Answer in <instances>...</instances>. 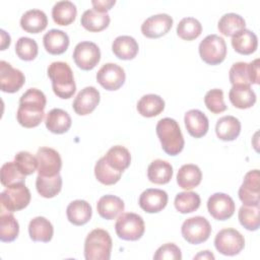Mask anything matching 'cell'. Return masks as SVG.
Returning a JSON list of instances; mask_svg holds the SVG:
<instances>
[{"label":"cell","mask_w":260,"mask_h":260,"mask_svg":"<svg viewBox=\"0 0 260 260\" xmlns=\"http://www.w3.org/2000/svg\"><path fill=\"white\" fill-rule=\"evenodd\" d=\"M47 99L38 88H28L19 99L16 113L18 123L24 128H34L41 124L45 116Z\"/></svg>","instance_id":"obj_1"},{"label":"cell","mask_w":260,"mask_h":260,"mask_svg":"<svg viewBox=\"0 0 260 260\" xmlns=\"http://www.w3.org/2000/svg\"><path fill=\"white\" fill-rule=\"evenodd\" d=\"M48 76L52 81L54 93L60 99H70L76 90L74 76L70 66L62 61H56L49 65Z\"/></svg>","instance_id":"obj_2"},{"label":"cell","mask_w":260,"mask_h":260,"mask_svg":"<svg viewBox=\"0 0 260 260\" xmlns=\"http://www.w3.org/2000/svg\"><path fill=\"white\" fill-rule=\"evenodd\" d=\"M155 131L160 141L161 147L167 154L175 156L183 150L185 140L180 126L175 119H160L156 124Z\"/></svg>","instance_id":"obj_3"},{"label":"cell","mask_w":260,"mask_h":260,"mask_svg":"<svg viewBox=\"0 0 260 260\" xmlns=\"http://www.w3.org/2000/svg\"><path fill=\"white\" fill-rule=\"evenodd\" d=\"M112 238L103 229L92 230L84 241V258L86 260H109L112 251Z\"/></svg>","instance_id":"obj_4"},{"label":"cell","mask_w":260,"mask_h":260,"mask_svg":"<svg viewBox=\"0 0 260 260\" xmlns=\"http://www.w3.org/2000/svg\"><path fill=\"white\" fill-rule=\"evenodd\" d=\"M115 230L120 239L125 241H137L143 236L145 224L140 215L133 212H126L119 215L115 223Z\"/></svg>","instance_id":"obj_5"},{"label":"cell","mask_w":260,"mask_h":260,"mask_svg":"<svg viewBox=\"0 0 260 260\" xmlns=\"http://www.w3.org/2000/svg\"><path fill=\"white\" fill-rule=\"evenodd\" d=\"M199 55L201 59L209 65L220 64L226 56V44L217 35L205 37L199 44Z\"/></svg>","instance_id":"obj_6"},{"label":"cell","mask_w":260,"mask_h":260,"mask_svg":"<svg viewBox=\"0 0 260 260\" xmlns=\"http://www.w3.org/2000/svg\"><path fill=\"white\" fill-rule=\"evenodd\" d=\"M30 197V192L25 183L13 185L1 192V208L10 212L21 210L29 204Z\"/></svg>","instance_id":"obj_7"},{"label":"cell","mask_w":260,"mask_h":260,"mask_svg":"<svg viewBox=\"0 0 260 260\" xmlns=\"http://www.w3.org/2000/svg\"><path fill=\"white\" fill-rule=\"evenodd\" d=\"M183 238L192 245H198L208 240L211 234L209 221L200 215L187 218L181 228Z\"/></svg>","instance_id":"obj_8"},{"label":"cell","mask_w":260,"mask_h":260,"mask_svg":"<svg viewBox=\"0 0 260 260\" xmlns=\"http://www.w3.org/2000/svg\"><path fill=\"white\" fill-rule=\"evenodd\" d=\"M215 249L222 255H238L245 247L244 236L235 229L220 230L214 239Z\"/></svg>","instance_id":"obj_9"},{"label":"cell","mask_w":260,"mask_h":260,"mask_svg":"<svg viewBox=\"0 0 260 260\" xmlns=\"http://www.w3.org/2000/svg\"><path fill=\"white\" fill-rule=\"evenodd\" d=\"M72 57L80 69L91 70L101 60V51L96 44L84 41L75 46Z\"/></svg>","instance_id":"obj_10"},{"label":"cell","mask_w":260,"mask_h":260,"mask_svg":"<svg viewBox=\"0 0 260 260\" xmlns=\"http://www.w3.org/2000/svg\"><path fill=\"white\" fill-rule=\"evenodd\" d=\"M38 173L41 176L53 177L60 173L62 159L59 152L51 147H40L37 151Z\"/></svg>","instance_id":"obj_11"},{"label":"cell","mask_w":260,"mask_h":260,"mask_svg":"<svg viewBox=\"0 0 260 260\" xmlns=\"http://www.w3.org/2000/svg\"><path fill=\"white\" fill-rule=\"evenodd\" d=\"M124 69L115 63L104 64L96 73V81L107 90H117L125 82Z\"/></svg>","instance_id":"obj_12"},{"label":"cell","mask_w":260,"mask_h":260,"mask_svg":"<svg viewBox=\"0 0 260 260\" xmlns=\"http://www.w3.org/2000/svg\"><path fill=\"white\" fill-rule=\"evenodd\" d=\"M238 194L243 205H259L260 174L258 170L250 171L245 175Z\"/></svg>","instance_id":"obj_13"},{"label":"cell","mask_w":260,"mask_h":260,"mask_svg":"<svg viewBox=\"0 0 260 260\" xmlns=\"http://www.w3.org/2000/svg\"><path fill=\"white\" fill-rule=\"evenodd\" d=\"M207 209L213 218L217 220H225L233 216L236 204L230 195L217 192L208 198Z\"/></svg>","instance_id":"obj_14"},{"label":"cell","mask_w":260,"mask_h":260,"mask_svg":"<svg viewBox=\"0 0 260 260\" xmlns=\"http://www.w3.org/2000/svg\"><path fill=\"white\" fill-rule=\"evenodd\" d=\"M173 18L167 13L151 15L141 24V32L149 39H157L165 36L172 28Z\"/></svg>","instance_id":"obj_15"},{"label":"cell","mask_w":260,"mask_h":260,"mask_svg":"<svg viewBox=\"0 0 260 260\" xmlns=\"http://www.w3.org/2000/svg\"><path fill=\"white\" fill-rule=\"evenodd\" d=\"M24 74L16 68H13L8 62L0 61V86L1 90L8 93L18 91L24 84Z\"/></svg>","instance_id":"obj_16"},{"label":"cell","mask_w":260,"mask_h":260,"mask_svg":"<svg viewBox=\"0 0 260 260\" xmlns=\"http://www.w3.org/2000/svg\"><path fill=\"white\" fill-rule=\"evenodd\" d=\"M100 100V91L94 86H86L77 93L73 101L72 108L77 115L85 116L90 114L98 107Z\"/></svg>","instance_id":"obj_17"},{"label":"cell","mask_w":260,"mask_h":260,"mask_svg":"<svg viewBox=\"0 0 260 260\" xmlns=\"http://www.w3.org/2000/svg\"><path fill=\"white\" fill-rule=\"evenodd\" d=\"M168 194L160 189L149 188L144 190L139 196V206L147 213L161 211L168 204Z\"/></svg>","instance_id":"obj_18"},{"label":"cell","mask_w":260,"mask_h":260,"mask_svg":"<svg viewBox=\"0 0 260 260\" xmlns=\"http://www.w3.org/2000/svg\"><path fill=\"white\" fill-rule=\"evenodd\" d=\"M185 127L188 133L194 138L203 137L209 128V122L206 115L200 110H189L184 116Z\"/></svg>","instance_id":"obj_19"},{"label":"cell","mask_w":260,"mask_h":260,"mask_svg":"<svg viewBox=\"0 0 260 260\" xmlns=\"http://www.w3.org/2000/svg\"><path fill=\"white\" fill-rule=\"evenodd\" d=\"M68 35L57 28L50 29L43 37V44L46 51L51 55H61L69 47Z\"/></svg>","instance_id":"obj_20"},{"label":"cell","mask_w":260,"mask_h":260,"mask_svg":"<svg viewBox=\"0 0 260 260\" xmlns=\"http://www.w3.org/2000/svg\"><path fill=\"white\" fill-rule=\"evenodd\" d=\"M125 208L123 200L115 195H104L96 203V210L101 217L105 219H115L118 217Z\"/></svg>","instance_id":"obj_21"},{"label":"cell","mask_w":260,"mask_h":260,"mask_svg":"<svg viewBox=\"0 0 260 260\" xmlns=\"http://www.w3.org/2000/svg\"><path fill=\"white\" fill-rule=\"evenodd\" d=\"M68 220L74 225H83L87 223L92 215L90 204L81 199L70 202L66 208Z\"/></svg>","instance_id":"obj_22"},{"label":"cell","mask_w":260,"mask_h":260,"mask_svg":"<svg viewBox=\"0 0 260 260\" xmlns=\"http://www.w3.org/2000/svg\"><path fill=\"white\" fill-rule=\"evenodd\" d=\"M45 124L47 129L54 134H63L67 132L72 124L69 114L62 109H52L46 117Z\"/></svg>","instance_id":"obj_23"},{"label":"cell","mask_w":260,"mask_h":260,"mask_svg":"<svg viewBox=\"0 0 260 260\" xmlns=\"http://www.w3.org/2000/svg\"><path fill=\"white\" fill-rule=\"evenodd\" d=\"M28 235L34 242L48 243L53 238L54 228L46 217L37 216L28 223Z\"/></svg>","instance_id":"obj_24"},{"label":"cell","mask_w":260,"mask_h":260,"mask_svg":"<svg viewBox=\"0 0 260 260\" xmlns=\"http://www.w3.org/2000/svg\"><path fill=\"white\" fill-rule=\"evenodd\" d=\"M48 24L46 13L40 9H30L25 11L20 18L21 28L29 34H39L43 31Z\"/></svg>","instance_id":"obj_25"},{"label":"cell","mask_w":260,"mask_h":260,"mask_svg":"<svg viewBox=\"0 0 260 260\" xmlns=\"http://www.w3.org/2000/svg\"><path fill=\"white\" fill-rule=\"evenodd\" d=\"M138 43L130 36H119L112 44L114 55L121 60H132L138 54Z\"/></svg>","instance_id":"obj_26"},{"label":"cell","mask_w":260,"mask_h":260,"mask_svg":"<svg viewBox=\"0 0 260 260\" xmlns=\"http://www.w3.org/2000/svg\"><path fill=\"white\" fill-rule=\"evenodd\" d=\"M215 133L222 141H233L241 133V122L234 116H223L216 122Z\"/></svg>","instance_id":"obj_27"},{"label":"cell","mask_w":260,"mask_h":260,"mask_svg":"<svg viewBox=\"0 0 260 260\" xmlns=\"http://www.w3.org/2000/svg\"><path fill=\"white\" fill-rule=\"evenodd\" d=\"M232 105L238 109H249L256 103V94L250 85H233L229 92Z\"/></svg>","instance_id":"obj_28"},{"label":"cell","mask_w":260,"mask_h":260,"mask_svg":"<svg viewBox=\"0 0 260 260\" xmlns=\"http://www.w3.org/2000/svg\"><path fill=\"white\" fill-rule=\"evenodd\" d=\"M202 180V173L198 166L193 164L183 165L177 174V183L179 187L185 190H191L197 187Z\"/></svg>","instance_id":"obj_29"},{"label":"cell","mask_w":260,"mask_h":260,"mask_svg":"<svg viewBox=\"0 0 260 260\" xmlns=\"http://www.w3.org/2000/svg\"><path fill=\"white\" fill-rule=\"evenodd\" d=\"M232 46L237 53L242 55H250L256 51L258 39L253 31L244 28L232 37Z\"/></svg>","instance_id":"obj_30"},{"label":"cell","mask_w":260,"mask_h":260,"mask_svg":"<svg viewBox=\"0 0 260 260\" xmlns=\"http://www.w3.org/2000/svg\"><path fill=\"white\" fill-rule=\"evenodd\" d=\"M173 177V167L162 159H154L147 168V178L151 183L164 185L171 181Z\"/></svg>","instance_id":"obj_31"},{"label":"cell","mask_w":260,"mask_h":260,"mask_svg":"<svg viewBox=\"0 0 260 260\" xmlns=\"http://www.w3.org/2000/svg\"><path fill=\"white\" fill-rule=\"evenodd\" d=\"M80 23L86 30L98 32L109 26L110 16L108 13H102L94 9H87L81 15Z\"/></svg>","instance_id":"obj_32"},{"label":"cell","mask_w":260,"mask_h":260,"mask_svg":"<svg viewBox=\"0 0 260 260\" xmlns=\"http://www.w3.org/2000/svg\"><path fill=\"white\" fill-rule=\"evenodd\" d=\"M165 109V101L157 94H144L137 103L138 113L146 118H152L159 115Z\"/></svg>","instance_id":"obj_33"},{"label":"cell","mask_w":260,"mask_h":260,"mask_svg":"<svg viewBox=\"0 0 260 260\" xmlns=\"http://www.w3.org/2000/svg\"><path fill=\"white\" fill-rule=\"evenodd\" d=\"M77 8L71 1H58L52 8V17L55 23L59 25H68L75 20Z\"/></svg>","instance_id":"obj_34"},{"label":"cell","mask_w":260,"mask_h":260,"mask_svg":"<svg viewBox=\"0 0 260 260\" xmlns=\"http://www.w3.org/2000/svg\"><path fill=\"white\" fill-rule=\"evenodd\" d=\"M104 157L111 168L122 173L130 166L131 162L130 151L122 145H115L111 147Z\"/></svg>","instance_id":"obj_35"},{"label":"cell","mask_w":260,"mask_h":260,"mask_svg":"<svg viewBox=\"0 0 260 260\" xmlns=\"http://www.w3.org/2000/svg\"><path fill=\"white\" fill-rule=\"evenodd\" d=\"M36 188L38 193L44 198H53L62 189V178L58 174L53 177L38 175L36 179Z\"/></svg>","instance_id":"obj_36"},{"label":"cell","mask_w":260,"mask_h":260,"mask_svg":"<svg viewBox=\"0 0 260 260\" xmlns=\"http://www.w3.org/2000/svg\"><path fill=\"white\" fill-rule=\"evenodd\" d=\"M246 26L245 19L237 13L223 14L217 23V28L225 37H233L239 31L243 30Z\"/></svg>","instance_id":"obj_37"},{"label":"cell","mask_w":260,"mask_h":260,"mask_svg":"<svg viewBox=\"0 0 260 260\" xmlns=\"http://www.w3.org/2000/svg\"><path fill=\"white\" fill-rule=\"evenodd\" d=\"M19 234V224L14 215L1 209L0 215V240L5 243L13 242Z\"/></svg>","instance_id":"obj_38"},{"label":"cell","mask_w":260,"mask_h":260,"mask_svg":"<svg viewBox=\"0 0 260 260\" xmlns=\"http://www.w3.org/2000/svg\"><path fill=\"white\" fill-rule=\"evenodd\" d=\"M94 176L100 183L110 186L116 184L121 179L122 172L116 171L111 168L103 156L95 162Z\"/></svg>","instance_id":"obj_39"},{"label":"cell","mask_w":260,"mask_h":260,"mask_svg":"<svg viewBox=\"0 0 260 260\" xmlns=\"http://www.w3.org/2000/svg\"><path fill=\"white\" fill-rule=\"evenodd\" d=\"M200 203V196L192 191L178 193L174 201L175 207L180 213H191L199 208Z\"/></svg>","instance_id":"obj_40"},{"label":"cell","mask_w":260,"mask_h":260,"mask_svg":"<svg viewBox=\"0 0 260 260\" xmlns=\"http://www.w3.org/2000/svg\"><path fill=\"white\" fill-rule=\"evenodd\" d=\"M202 32L200 21L194 17H184L177 25V35L185 41L197 39Z\"/></svg>","instance_id":"obj_41"},{"label":"cell","mask_w":260,"mask_h":260,"mask_svg":"<svg viewBox=\"0 0 260 260\" xmlns=\"http://www.w3.org/2000/svg\"><path fill=\"white\" fill-rule=\"evenodd\" d=\"M259 205H242L238 217L240 223L248 231H257L260 225Z\"/></svg>","instance_id":"obj_42"},{"label":"cell","mask_w":260,"mask_h":260,"mask_svg":"<svg viewBox=\"0 0 260 260\" xmlns=\"http://www.w3.org/2000/svg\"><path fill=\"white\" fill-rule=\"evenodd\" d=\"M1 183L6 188L16 184L25 183V176L17 169L14 161H8L1 167Z\"/></svg>","instance_id":"obj_43"},{"label":"cell","mask_w":260,"mask_h":260,"mask_svg":"<svg viewBox=\"0 0 260 260\" xmlns=\"http://www.w3.org/2000/svg\"><path fill=\"white\" fill-rule=\"evenodd\" d=\"M15 53L19 59L24 61H31L38 56V44L34 39L21 37L15 44Z\"/></svg>","instance_id":"obj_44"},{"label":"cell","mask_w":260,"mask_h":260,"mask_svg":"<svg viewBox=\"0 0 260 260\" xmlns=\"http://www.w3.org/2000/svg\"><path fill=\"white\" fill-rule=\"evenodd\" d=\"M14 162L19 172L24 176L34 174L35 171L38 169L37 156L32 155L28 151L22 150L16 153L14 156Z\"/></svg>","instance_id":"obj_45"},{"label":"cell","mask_w":260,"mask_h":260,"mask_svg":"<svg viewBox=\"0 0 260 260\" xmlns=\"http://www.w3.org/2000/svg\"><path fill=\"white\" fill-rule=\"evenodd\" d=\"M229 78L233 85H251L248 63H234L230 69Z\"/></svg>","instance_id":"obj_46"},{"label":"cell","mask_w":260,"mask_h":260,"mask_svg":"<svg viewBox=\"0 0 260 260\" xmlns=\"http://www.w3.org/2000/svg\"><path fill=\"white\" fill-rule=\"evenodd\" d=\"M204 104L213 114H219L226 110V105L223 101V91L219 88L208 90L204 96Z\"/></svg>","instance_id":"obj_47"},{"label":"cell","mask_w":260,"mask_h":260,"mask_svg":"<svg viewBox=\"0 0 260 260\" xmlns=\"http://www.w3.org/2000/svg\"><path fill=\"white\" fill-rule=\"evenodd\" d=\"M154 260H181L182 253L180 248L174 243H167L160 246L153 255Z\"/></svg>","instance_id":"obj_48"},{"label":"cell","mask_w":260,"mask_h":260,"mask_svg":"<svg viewBox=\"0 0 260 260\" xmlns=\"http://www.w3.org/2000/svg\"><path fill=\"white\" fill-rule=\"evenodd\" d=\"M116 1L115 0H92L91 4L93 6V9L102 12V13H107L114 5Z\"/></svg>","instance_id":"obj_49"},{"label":"cell","mask_w":260,"mask_h":260,"mask_svg":"<svg viewBox=\"0 0 260 260\" xmlns=\"http://www.w3.org/2000/svg\"><path fill=\"white\" fill-rule=\"evenodd\" d=\"M249 68V76L251 83L258 84L259 83V59H255L252 62L248 63Z\"/></svg>","instance_id":"obj_50"},{"label":"cell","mask_w":260,"mask_h":260,"mask_svg":"<svg viewBox=\"0 0 260 260\" xmlns=\"http://www.w3.org/2000/svg\"><path fill=\"white\" fill-rule=\"evenodd\" d=\"M0 32H1V40H2L1 41V50L3 51L10 45V36L4 29H1Z\"/></svg>","instance_id":"obj_51"},{"label":"cell","mask_w":260,"mask_h":260,"mask_svg":"<svg viewBox=\"0 0 260 260\" xmlns=\"http://www.w3.org/2000/svg\"><path fill=\"white\" fill-rule=\"evenodd\" d=\"M215 257L214 255L208 251V250H205V251H201L200 253H198L196 256H194V259H206V260H213Z\"/></svg>","instance_id":"obj_52"}]
</instances>
